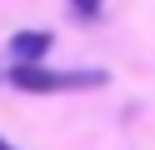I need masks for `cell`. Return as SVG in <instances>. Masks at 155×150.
Masks as SVG:
<instances>
[{
    "label": "cell",
    "mask_w": 155,
    "mask_h": 150,
    "mask_svg": "<svg viewBox=\"0 0 155 150\" xmlns=\"http://www.w3.org/2000/svg\"><path fill=\"white\" fill-rule=\"evenodd\" d=\"M15 90L25 95H60V90H95L105 85V70H50V65H10L5 70Z\"/></svg>",
    "instance_id": "obj_1"
},
{
    "label": "cell",
    "mask_w": 155,
    "mask_h": 150,
    "mask_svg": "<svg viewBox=\"0 0 155 150\" xmlns=\"http://www.w3.org/2000/svg\"><path fill=\"white\" fill-rule=\"evenodd\" d=\"M50 30H15L10 35V65H40L50 55Z\"/></svg>",
    "instance_id": "obj_2"
},
{
    "label": "cell",
    "mask_w": 155,
    "mask_h": 150,
    "mask_svg": "<svg viewBox=\"0 0 155 150\" xmlns=\"http://www.w3.org/2000/svg\"><path fill=\"white\" fill-rule=\"evenodd\" d=\"M75 20H85V25H95V20H105V5H90V0H80V5H70Z\"/></svg>",
    "instance_id": "obj_3"
},
{
    "label": "cell",
    "mask_w": 155,
    "mask_h": 150,
    "mask_svg": "<svg viewBox=\"0 0 155 150\" xmlns=\"http://www.w3.org/2000/svg\"><path fill=\"white\" fill-rule=\"evenodd\" d=\"M0 150H15V145H10V140H5V135H0Z\"/></svg>",
    "instance_id": "obj_4"
},
{
    "label": "cell",
    "mask_w": 155,
    "mask_h": 150,
    "mask_svg": "<svg viewBox=\"0 0 155 150\" xmlns=\"http://www.w3.org/2000/svg\"><path fill=\"white\" fill-rule=\"evenodd\" d=\"M0 80H5V70H0Z\"/></svg>",
    "instance_id": "obj_5"
}]
</instances>
